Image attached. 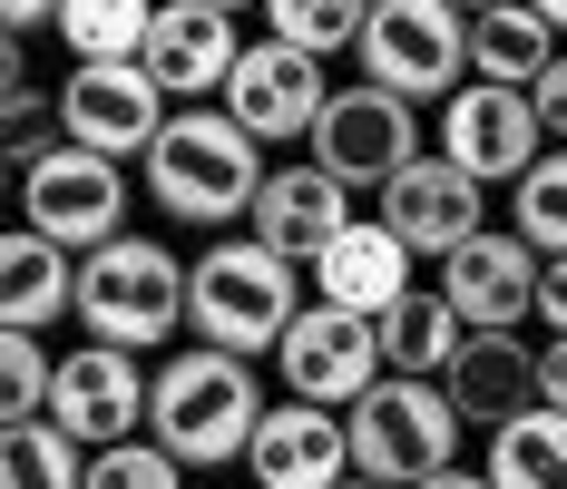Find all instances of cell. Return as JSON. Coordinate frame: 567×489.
<instances>
[{"instance_id": "obj_31", "label": "cell", "mask_w": 567, "mask_h": 489, "mask_svg": "<svg viewBox=\"0 0 567 489\" xmlns=\"http://www.w3.org/2000/svg\"><path fill=\"white\" fill-rule=\"evenodd\" d=\"M528 99H538V128H548V137H567V50L548 59V79H538Z\"/></svg>"}, {"instance_id": "obj_7", "label": "cell", "mask_w": 567, "mask_h": 489, "mask_svg": "<svg viewBox=\"0 0 567 489\" xmlns=\"http://www.w3.org/2000/svg\"><path fill=\"white\" fill-rule=\"evenodd\" d=\"M176 118V99L147 79V59H69V79H59V128H69V147H99V157H147L157 147V128Z\"/></svg>"}, {"instance_id": "obj_11", "label": "cell", "mask_w": 567, "mask_h": 489, "mask_svg": "<svg viewBox=\"0 0 567 489\" xmlns=\"http://www.w3.org/2000/svg\"><path fill=\"white\" fill-rule=\"evenodd\" d=\"M441 157L470 166L480 186H518L528 166L548 157V128H538V99L528 89H499V79H470L441 99Z\"/></svg>"}, {"instance_id": "obj_37", "label": "cell", "mask_w": 567, "mask_h": 489, "mask_svg": "<svg viewBox=\"0 0 567 489\" xmlns=\"http://www.w3.org/2000/svg\"><path fill=\"white\" fill-rule=\"evenodd\" d=\"M460 10H470V20H480V10H499V0H460Z\"/></svg>"}, {"instance_id": "obj_34", "label": "cell", "mask_w": 567, "mask_h": 489, "mask_svg": "<svg viewBox=\"0 0 567 489\" xmlns=\"http://www.w3.org/2000/svg\"><path fill=\"white\" fill-rule=\"evenodd\" d=\"M30 30H59V0H10V40H30Z\"/></svg>"}, {"instance_id": "obj_4", "label": "cell", "mask_w": 567, "mask_h": 489, "mask_svg": "<svg viewBox=\"0 0 567 489\" xmlns=\"http://www.w3.org/2000/svg\"><path fill=\"white\" fill-rule=\"evenodd\" d=\"M186 324V265L157 235H109L99 255H79V333L117 353H157Z\"/></svg>"}, {"instance_id": "obj_33", "label": "cell", "mask_w": 567, "mask_h": 489, "mask_svg": "<svg viewBox=\"0 0 567 489\" xmlns=\"http://www.w3.org/2000/svg\"><path fill=\"white\" fill-rule=\"evenodd\" d=\"M538 333H567V255H548L538 274Z\"/></svg>"}, {"instance_id": "obj_8", "label": "cell", "mask_w": 567, "mask_h": 489, "mask_svg": "<svg viewBox=\"0 0 567 489\" xmlns=\"http://www.w3.org/2000/svg\"><path fill=\"white\" fill-rule=\"evenodd\" d=\"M303 157L333 166L352 196H382L401 166L431 157V147H421V109H411V99L372 89V79H352V89H333V109H323V128L303 137Z\"/></svg>"}, {"instance_id": "obj_3", "label": "cell", "mask_w": 567, "mask_h": 489, "mask_svg": "<svg viewBox=\"0 0 567 489\" xmlns=\"http://www.w3.org/2000/svg\"><path fill=\"white\" fill-rule=\"evenodd\" d=\"M293 314H303V265L275 255L265 235H206V255L186 265V324L216 353H275Z\"/></svg>"}, {"instance_id": "obj_6", "label": "cell", "mask_w": 567, "mask_h": 489, "mask_svg": "<svg viewBox=\"0 0 567 489\" xmlns=\"http://www.w3.org/2000/svg\"><path fill=\"white\" fill-rule=\"evenodd\" d=\"M352 59H362L372 89H392L411 109H421V99L441 109L451 89H470V10H460V0H372Z\"/></svg>"}, {"instance_id": "obj_2", "label": "cell", "mask_w": 567, "mask_h": 489, "mask_svg": "<svg viewBox=\"0 0 567 489\" xmlns=\"http://www.w3.org/2000/svg\"><path fill=\"white\" fill-rule=\"evenodd\" d=\"M265 381H255V353H216V343H196V353H167L157 363V391H147V440H167L186 470H226L255 450L265 431Z\"/></svg>"}, {"instance_id": "obj_28", "label": "cell", "mask_w": 567, "mask_h": 489, "mask_svg": "<svg viewBox=\"0 0 567 489\" xmlns=\"http://www.w3.org/2000/svg\"><path fill=\"white\" fill-rule=\"evenodd\" d=\"M509 225L538 255H567V147H548V157L509 186Z\"/></svg>"}, {"instance_id": "obj_25", "label": "cell", "mask_w": 567, "mask_h": 489, "mask_svg": "<svg viewBox=\"0 0 567 489\" xmlns=\"http://www.w3.org/2000/svg\"><path fill=\"white\" fill-rule=\"evenodd\" d=\"M0 489H89V440H69L50 411L10 421L0 431Z\"/></svg>"}, {"instance_id": "obj_24", "label": "cell", "mask_w": 567, "mask_h": 489, "mask_svg": "<svg viewBox=\"0 0 567 489\" xmlns=\"http://www.w3.org/2000/svg\"><path fill=\"white\" fill-rule=\"evenodd\" d=\"M489 480L499 489H567V411L528 401L518 421L489 431Z\"/></svg>"}, {"instance_id": "obj_15", "label": "cell", "mask_w": 567, "mask_h": 489, "mask_svg": "<svg viewBox=\"0 0 567 489\" xmlns=\"http://www.w3.org/2000/svg\"><path fill=\"white\" fill-rule=\"evenodd\" d=\"M480 196H489V186L431 147V157H411L392 186H382V225H392L411 255H431V265H441V255H460V245L489 225V206H480Z\"/></svg>"}, {"instance_id": "obj_36", "label": "cell", "mask_w": 567, "mask_h": 489, "mask_svg": "<svg viewBox=\"0 0 567 489\" xmlns=\"http://www.w3.org/2000/svg\"><path fill=\"white\" fill-rule=\"evenodd\" d=\"M538 20H548V30H558V40H567V0H538Z\"/></svg>"}, {"instance_id": "obj_10", "label": "cell", "mask_w": 567, "mask_h": 489, "mask_svg": "<svg viewBox=\"0 0 567 489\" xmlns=\"http://www.w3.org/2000/svg\"><path fill=\"white\" fill-rule=\"evenodd\" d=\"M20 225L59 235L69 255H99L109 235H127V166L99 157V147H69V137H59L50 157L20 176Z\"/></svg>"}, {"instance_id": "obj_19", "label": "cell", "mask_w": 567, "mask_h": 489, "mask_svg": "<svg viewBox=\"0 0 567 489\" xmlns=\"http://www.w3.org/2000/svg\"><path fill=\"white\" fill-rule=\"evenodd\" d=\"M411 265H421V255H411L382 216H352L333 245L313 255V294H323V304H342V314H372V324H382L401 294H411Z\"/></svg>"}, {"instance_id": "obj_32", "label": "cell", "mask_w": 567, "mask_h": 489, "mask_svg": "<svg viewBox=\"0 0 567 489\" xmlns=\"http://www.w3.org/2000/svg\"><path fill=\"white\" fill-rule=\"evenodd\" d=\"M538 401H548V411H567V333H548V343H538Z\"/></svg>"}, {"instance_id": "obj_20", "label": "cell", "mask_w": 567, "mask_h": 489, "mask_svg": "<svg viewBox=\"0 0 567 489\" xmlns=\"http://www.w3.org/2000/svg\"><path fill=\"white\" fill-rule=\"evenodd\" d=\"M441 391L460 401V421L499 431V421H518V411L538 401V343H518V333H470L451 353V373H441Z\"/></svg>"}, {"instance_id": "obj_13", "label": "cell", "mask_w": 567, "mask_h": 489, "mask_svg": "<svg viewBox=\"0 0 567 489\" xmlns=\"http://www.w3.org/2000/svg\"><path fill=\"white\" fill-rule=\"evenodd\" d=\"M538 274H548V255L518 225H480L460 255H441V294L460 304L470 333H518L538 314Z\"/></svg>"}, {"instance_id": "obj_22", "label": "cell", "mask_w": 567, "mask_h": 489, "mask_svg": "<svg viewBox=\"0 0 567 489\" xmlns=\"http://www.w3.org/2000/svg\"><path fill=\"white\" fill-rule=\"evenodd\" d=\"M558 59V30L538 20V0H499L470 20V79H499V89H538Z\"/></svg>"}, {"instance_id": "obj_5", "label": "cell", "mask_w": 567, "mask_h": 489, "mask_svg": "<svg viewBox=\"0 0 567 489\" xmlns=\"http://www.w3.org/2000/svg\"><path fill=\"white\" fill-rule=\"evenodd\" d=\"M352 470L382 489H421L431 470H451L460 460V401L441 381H411V373H382L352 411Z\"/></svg>"}, {"instance_id": "obj_39", "label": "cell", "mask_w": 567, "mask_h": 489, "mask_svg": "<svg viewBox=\"0 0 567 489\" xmlns=\"http://www.w3.org/2000/svg\"><path fill=\"white\" fill-rule=\"evenodd\" d=\"M342 489H382V480H362V470H352V480H342Z\"/></svg>"}, {"instance_id": "obj_30", "label": "cell", "mask_w": 567, "mask_h": 489, "mask_svg": "<svg viewBox=\"0 0 567 489\" xmlns=\"http://www.w3.org/2000/svg\"><path fill=\"white\" fill-rule=\"evenodd\" d=\"M89 489H186V460H176L167 440H109V450H89Z\"/></svg>"}, {"instance_id": "obj_40", "label": "cell", "mask_w": 567, "mask_h": 489, "mask_svg": "<svg viewBox=\"0 0 567 489\" xmlns=\"http://www.w3.org/2000/svg\"><path fill=\"white\" fill-rule=\"evenodd\" d=\"M245 489H255V480H245Z\"/></svg>"}, {"instance_id": "obj_26", "label": "cell", "mask_w": 567, "mask_h": 489, "mask_svg": "<svg viewBox=\"0 0 567 489\" xmlns=\"http://www.w3.org/2000/svg\"><path fill=\"white\" fill-rule=\"evenodd\" d=\"M147 30H157V0H59L69 59H137Z\"/></svg>"}, {"instance_id": "obj_35", "label": "cell", "mask_w": 567, "mask_h": 489, "mask_svg": "<svg viewBox=\"0 0 567 489\" xmlns=\"http://www.w3.org/2000/svg\"><path fill=\"white\" fill-rule=\"evenodd\" d=\"M421 489H499V480H489V470H460V460H451V470H431Z\"/></svg>"}, {"instance_id": "obj_17", "label": "cell", "mask_w": 567, "mask_h": 489, "mask_svg": "<svg viewBox=\"0 0 567 489\" xmlns=\"http://www.w3.org/2000/svg\"><path fill=\"white\" fill-rule=\"evenodd\" d=\"M147 79L167 89V99H226L235 59H245V40H235V10H216V0H157V30H147Z\"/></svg>"}, {"instance_id": "obj_27", "label": "cell", "mask_w": 567, "mask_h": 489, "mask_svg": "<svg viewBox=\"0 0 567 489\" xmlns=\"http://www.w3.org/2000/svg\"><path fill=\"white\" fill-rule=\"evenodd\" d=\"M362 20H372V0H265V40H293V50H313V59L352 50Z\"/></svg>"}, {"instance_id": "obj_14", "label": "cell", "mask_w": 567, "mask_h": 489, "mask_svg": "<svg viewBox=\"0 0 567 489\" xmlns=\"http://www.w3.org/2000/svg\"><path fill=\"white\" fill-rule=\"evenodd\" d=\"M226 109L245 118L265 147H284V137H313V128H323V109H333L323 59L293 50V40H245V59H235V79H226Z\"/></svg>"}, {"instance_id": "obj_29", "label": "cell", "mask_w": 567, "mask_h": 489, "mask_svg": "<svg viewBox=\"0 0 567 489\" xmlns=\"http://www.w3.org/2000/svg\"><path fill=\"white\" fill-rule=\"evenodd\" d=\"M50 391H59V353L40 333H0V411L10 421H40Z\"/></svg>"}, {"instance_id": "obj_21", "label": "cell", "mask_w": 567, "mask_h": 489, "mask_svg": "<svg viewBox=\"0 0 567 489\" xmlns=\"http://www.w3.org/2000/svg\"><path fill=\"white\" fill-rule=\"evenodd\" d=\"M79 314V255L40 235V225H10V245H0V324L10 333H50Z\"/></svg>"}, {"instance_id": "obj_16", "label": "cell", "mask_w": 567, "mask_h": 489, "mask_svg": "<svg viewBox=\"0 0 567 489\" xmlns=\"http://www.w3.org/2000/svg\"><path fill=\"white\" fill-rule=\"evenodd\" d=\"M245 480L255 489H342L352 480V421L284 391L265 411V431H255V450H245Z\"/></svg>"}, {"instance_id": "obj_1", "label": "cell", "mask_w": 567, "mask_h": 489, "mask_svg": "<svg viewBox=\"0 0 567 489\" xmlns=\"http://www.w3.org/2000/svg\"><path fill=\"white\" fill-rule=\"evenodd\" d=\"M137 166H147V206L176 216V225H196V235H235V225L255 216L265 176H275L265 166V137L235 109H176Z\"/></svg>"}, {"instance_id": "obj_38", "label": "cell", "mask_w": 567, "mask_h": 489, "mask_svg": "<svg viewBox=\"0 0 567 489\" xmlns=\"http://www.w3.org/2000/svg\"><path fill=\"white\" fill-rule=\"evenodd\" d=\"M216 10H265V0H216Z\"/></svg>"}, {"instance_id": "obj_18", "label": "cell", "mask_w": 567, "mask_h": 489, "mask_svg": "<svg viewBox=\"0 0 567 489\" xmlns=\"http://www.w3.org/2000/svg\"><path fill=\"white\" fill-rule=\"evenodd\" d=\"M342 225H352V186H342L333 166L293 157L265 176V196H255V216H245V235H265L275 255H293V265H313L323 245H333Z\"/></svg>"}, {"instance_id": "obj_23", "label": "cell", "mask_w": 567, "mask_h": 489, "mask_svg": "<svg viewBox=\"0 0 567 489\" xmlns=\"http://www.w3.org/2000/svg\"><path fill=\"white\" fill-rule=\"evenodd\" d=\"M460 343H470V324H460V304L441 294V284H411L392 314H382V363L411 373V381H441Z\"/></svg>"}, {"instance_id": "obj_12", "label": "cell", "mask_w": 567, "mask_h": 489, "mask_svg": "<svg viewBox=\"0 0 567 489\" xmlns=\"http://www.w3.org/2000/svg\"><path fill=\"white\" fill-rule=\"evenodd\" d=\"M147 391H157V373H147L137 353H117V343H69V353H59L50 421L69 440H89V450H109V440L147 431Z\"/></svg>"}, {"instance_id": "obj_9", "label": "cell", "mask_w": 567, "mask_h": 489, "mask_svg": "<svg viewBox=\"0 0 567 489\" xmlns=\"http://www.w3.org/2000/svg\"><path fill=\"white\" fill-rule=\"evenodd\" d=\"M275 373H284V391H293V401L352 411L372 381L392 373V363H382V324H372V314H342V304H323V294H313V304L284 324Z\"/></svg>"}]
</instances>
